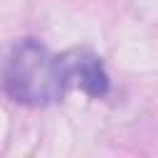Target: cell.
Segmentation results:
<instances>
[{
  "instance_id": "2",
  "label": "cell",
  "mask_w": 158,
  "mask_h": 158,
  "mask_svg": "<svg viewBox=\"0 0 158 158\" xmlns=\"http://www.w3.org/2000/svg\"><path fill=\"white\" fill-rule=\"evenodd\" d=\"M64 62H67L69 81L74 79V81H77L86 94H91V96L106 94V89H109V77H106L99 57H94V54L86 52V49H79V52L67 54Z\"/></svg>"
},
{
  "instance_id": "1",
  "label": "cell",
  "mask_w": 158,
  "mask_h": 158,
  "mask_svg": "<svg viewBox=\"0 0 158 158\" xmlns=\"http://www.w3.org/2000/svg\"><path fill=\"white\" fill-rule=\"evenodd\" d=\"M69 72L64 57L52 54L42 42L27 37L20 40L5 59L2 89L25 106H49L64 96Z\"/></svg>"
}]
</instances>
